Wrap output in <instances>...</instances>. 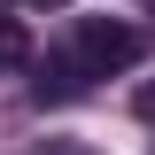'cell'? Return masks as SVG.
<instances>
[{
    "label": "cell",
    "mask_w": 155,
    "mask_h": 155,
    "mask_svg": "<svg viewBox=\"0 0 155 155\" xmlns=\"http://www.w3.org/2000/svg\"><path fill=\"white\" fill-rule=\"evenodd\" d=\"M140 54H147V39H140L132 23H109V16H78V23H70V62H78L85 78L132 70Z\"/></svg>",
    "instance_id": "1"
},
{
    "label": "cell",
    "mask_w": 155,
    "mask_h": 155,
    "mask_svg": "<svg viewBox=\"0 0 155 155\" xmlns=\"http://www.w3.org/2000/svg\"><path fill=\"white\" fill-rule=\"evenodd\" d=\"M78 93H85V70H78L70 54H62V62H47V70H39V101H78Z\"/></svg>",
    "instance_id": "2"
},
{
    "label": "cell",
    "mask_w": 155,
    "mask_h": 155,
    "mask_svg": "<svg viewBox=\"0 0 155 155\" xmlns=\"http://www.w3.org/2000/svg\"><path fill=\"white\" fill-rule=\"evenodd\" d=\"M31 155H101V147H93V140H39Z\"/></svg>",
    "instance_id": "3"
},
{
    "label": "cell",
    "mask_w": 155,
    "mask_h": 155,
    "mask_svg": "<svg viewBox=\"0 0 155 155\" xmlns=\"http://www.w3.org/2000/svg\"><path fill=\"white\" fill-rule=\"evenodd\" d=\"M0 62H23V31L16 23H0Z\"/></svg>",
    "instance_id": "4"
},
{
    "label": "cell",
    "mask_w": 155,
    "mask_h": 155,
    "mask_svg": "<svg viewBox=\"0 0 155 155\" xmlns=\"http://www.w3.org/2000/svg\"><path fill=\"white\" fill-rule=\"evenodd\" d=\"M132 109H140V116H147V124H155V78H147V85H140V101H132Z\"/></svg>",
    "instance_id": "5"
},
{
    "label": "cell",
    "mask_w": 155,
    "mask_h": 155,
    "mask_svg": "<svg viewBox=\"0 0 155 155\" xmlns=\"http://www.w3.org/2000/svg\"><path fill=\"white\" fill-rule=\"evenodd\" d=\"M23 8H62V0H23Z\"/></svg>",
    "instance_id": "6"
},
{
    "label": "cell",
    "mask_w": 155,
    "mask_h": 155,
    "mask_svg": "<svg viewBox=\"0 0 155 155\" xmlns=\"http://www.w3.org/2000/svg\"><path fill=\"white\" fill-rule=\"evenodd\" d=\"M147 16H155V0H147Z\"/></svg>",
    "instance_id": "7"
}]
</instances>
